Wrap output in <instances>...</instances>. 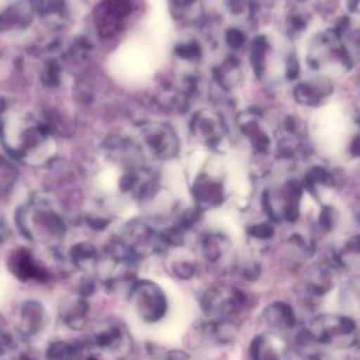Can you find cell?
<instances>
[{
	"mask_svg": "<svg viewBox=\"0 0 360 360\" xmlns=\"http://www.w3.org/2000/svg\"><path fill=\"white\" fill-rule=\"evenodd\" d=\"M146 143L150 146L155 155L160 158H170L177 150V141L172 134L170 128L156 125L153 129L145 132Z\"/></svg>",
	"mask_w": 360,
	"mask_h": 360,
	"instance_id": "1",
	"label": "cell"
},
{
	"mask_svg": "<svg viewBox=\"0 0 360 360\" xmlns=\"http://www.w3.org/2000/svg\"><path fill=\"white\" fill-rule=\"evenodd\" d=\"M10 269L21 280L44 278V271L35 264V262L27 250H18L13 255L10 260Z\"/></svg>",
	"mask_w": 360,
	"mask_h": 360,
	"instance_id": "2",
	"label": "cell"
},
{
	"mask_svg": "<svg viewBox=\"0 0 360 360\" xmlns=\"http://www.w3.org/2000/svg\"><path fill=\"white\" fill-rule=\"evenodd\" d=\"M42 315H44V311L38 302L27 301L22 305L20 312V322H18L20 332L25 336L34 335L42 322Z\"/></svg>",
	"mask_w": 360,
	"mask_h": 360,
	"instance_id": "3",
	"label": "cell"
},
{
	"mask_svg": "<svg viewBox=\"0 0 360 360\" xmlns=\"http://www.w3.org/2000/svg\"><path fill=\"white\" fill-rule=\"evenodd\" d=\"M31 13L24 4H14L0 13V30L8 31L28 25Z\"/></svg>",
	"mask_w": 360,
	"mask_h": 360,
	"instance_id": "4",
	"label": "cell"
},
{
	"mask_svg": "<svg viewBox=\"0 0 360 360\" xmlns=\"http://www.w3.org/2000/svg\"><path fill=\"white\" fill-rule=\"evenodd\" d=\"M193 131L201 139L217 141L221 134V121L218 117H214V115L207 117L205 112H200V117L197 115L193 121Z\"/></svg>",
	"mask_w": 360,
	"mask_h": 360,
	"instance_id": "5",
	"label": "cell"
},
{
	"mask_svg": "<svg viewBox=\"0 0 360 360\" xmlns=\"http://www.w3.org/2000/svg\"><path fill=\"white\" fill-rule=\"evenodd\" d=\"M18 179L17 167L0 158V194H7Z\"/></svg>",
	"mask_w": 360,
	"mask_h": 360,
	"instance_id": "6",
	"label": "cell"
},
{
	"mask_svg": "<svg viewBox=\"0 0 360 360\" xmlns=\"http://www.w3.org/2000/svg\"><path fill=\"white\" fill-rule=\"evenodd\" d=\"M322 94V91H319L315 86H309L308 83H301L295 89V98L304 104H315Z\"/></svg>",
	"mask_w": 360,
	"mask_h": 360,
	"instance_id": "7",
	"label": "cell"
},
{
	"mask_svg": "<svg viewBox=\"0 0 360 360\" xmlns=\"http://www.w3.org/2000/svg\"><path fill=\"white\" fill-rule=\"evenodd\" d=\"M63 0H34L35 10L44 17L59 14L63 10Z\"/></svg>",
	"mask_w": 360,
	"mask_h": 360,
	"instance_id": "8",
	"label": "cell"
},
{
	"mask_svg": "<svg viewBox=\"0 0 360 360\" xmlns=\"http://www.w3.org/2000/svg\"><path fill=\"white\" fill-rule=\"evenodd\" d=\"M70 352H72L70 346H68L66 343L58 342L49 347L48 357L49 360H68L70 357Z\"/></svg>",
	"mask_w": 360,
	"mask_h": 360,
	"instance_id": "9",
	"label": "cell"
},
{
	"mask_svg": "<svg viewBox=\"0 0 360 360\" xmlns=\"http://www.w3.org/2000/svg\"><path fill=\"white\" fill-rule=\"evenodd\" d=\"M42 80L48 86H56L59 83V66L53 60H51L45 66V70L42 73Z\"/></svg>",
	"mask_w": 360,
	"mask_h": 360,
	"instance_id": "10",
	"label": "cell"
},
{
	"mask_svg": "<svg viewBox=\"0 0 360 360\" xmlns=\"http://www.w3.org/2000/svg\"><path fill=\"white\" fill-rule=\"evenodd\" d=\"M243 34L236 30V28H232L226 32V42L232 46V48H239L242 44H243Z\"/></svg>",
	"mask_w": 360,
	"mask_h": 360,
	"instance_id": "11",
	"label": "cell"
},
{
	"mask_svg": "<svg viewBox=\"0 0 360 360\" xmlns=\"http://www.w3.org/2000/svg\"><path fill=\"white\" fill-rule=\"evenodd\" d=\"M177 53L183 58H194L197 55H200V49L195 44H187V45H181L179 49H177Z\"/></svg>",
	"mask_w": 360,
	"mask_h": 360,
	"instance_id": "12",
	"label": "cell"
},
{
	"mask_svg": "<svg viewBox=\"0 0 360 360\" xmlns=\"http://www.w3.org/2000/svg\"><path fill=\"white\" fill-rule=\"evenodd\" d=\"M252 233L256 235V236H260V238H266V236H269V235L271 233V228H269L267 225L262 224V225L256 226V228L252 231Z\"/></svg>",
	"mask_w": 360,
	"mask_h": 360,
	"instance_id": "13",
	"label": "cell"
},
{
	"mask_svg": "<svg viewBox=\"0 0 360 360\" xmlns=\"http://www.w3.org/2000/svg\"><path fill=\"white\" fill-rule=\"evenodd\" d=\"M83 249H84V245H80V246H76V250H77V252H82V250H83ZM86 249H87V252H90V250H93V249H91V246H87V245H86ZM83 256H87V255H83V253H77V257H79V259H80V257H83Z\"/></svg>",
	"mask_w": 360,
	"mask_h": 360,
	"instance_id": "14",
	"label": "cell"
},
{
	"mask_svg": "<svg viewBox=\"0 0 360 360\" xmlns=\"http://www.w3.org/2000/svg\"><path fill=\"white\" fill-rule=\"evenodd\" d=\"M6 108H7V103H6L4 98L0 97V112H3Z\"/></svg>",
	"mask_w": 360,
	"mask_h": 360,
	"instance_id": "15",
	"label": "cell"
},
{
	"mask_svg": "<svg viewBox=\"0 0 360 360\" xmlns=\"http://www.w3.org/2000/svg\"><path fill=\"white\" fill-rule=\"evenodd\" d=\"M4 233V221H3V217L0 215V238L3 236Z\"/></svg>",
	"mask_w": 360,
	"mask_h": 360,
	"instance_id": "16",
	"label": "cell"
},
{
	"mask_svg": "<svg viewBox=\"0 0 360 360\" xmlns=\"http://www.w3.org/2000/svg\"><path fill=\"white\" fill-rule=\"evenodd\" d=\"M17 360H31V359H30V357H27V356H24V354H22V356H20V357H18V359H17Z\"/></svg>",
	"mask_w": 360,
	"mask_h": 360,
	"instance_id": "17",
	"label": "cell"
},
{
	"mask_svg": "<svg viewBox=\"0 0 360 360\" xmlns=\"http://www.w3.org/2000/svg\"><path fill=\"white\" fill-rule=\"evenodd\" d=\"M90 360H94V359H90Z\"/></svg>",
	"mask_w": 360,
	"mask_h": 360,
	"instance_id": "18",
	"label": "cell"
}]
</instances>
